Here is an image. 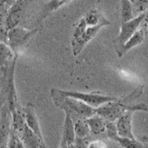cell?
I'll list each match as a JSON object with an SVG mask.
<instances>
[{"label": "cell", "mask_w": 148, "mask_h": 148, "mask_svg": "<svg viewBox=\"0 0 148 148\" xmlns=\"http://www.w3.org/2000/svg\"><path fill=\"white\" fill-rule=\"evenodd\" d=\"M24 113L25 116L26 125L30 128L35 134H36L42 139H43V136L42 134L40 125L39 121L36 117V114L35 112L34 104L31 103H27L26 106L23 108Z\"/></svg>", "instance_id": "obj_11"}, {"label": "cell", "mask_w": 148, "mask_h": 148, "mask_svg": "<svg viewBox=\"0 0 148 148\" xmlns=\"http://www.w3.org/2000/svg\"><path fill=\"white\" fill-rule=\"evenodd\" d=\"M74 129L76 136L78 138H86L90 132V129L86 119H79L74 122Z\"/></svg>", "instance_id": "obj_17"}, {"label": "cell", "mask_w": 148, "mask_h": 148, "mask_svg": "<svg viewBox=\"0 0 148 148\" xmlns=\"http://www.w3.org/2000/svg\"><path fill=\"white\" fill-rule=\"evenodd\" d=\"M113 141L117 142L122 148H146L143 144L138 141L136 139L124 138L119 136L115 137Z\"/></svg>", "instance_id": "obj_18"}, {"label": "cell", "mask_w": 148, "mask_h": 148, "mask_svg": "<svg viewBox=\"0 0 148 148\" xmlns=\"http://www.w3.org/2000/svg\"><path fill=\"white\" fill-rule=\"evenodd\" d=\"M146 30L147 27L145 25V27L138 29L136 32L135 33L134 35L125 45H123L122 46H120V47H116V51L118 54L119 57H122L123 56L125 55L127 51H129L130 49L134 47L135 46H137L141 44L145 39Z\"/></svg>", "instance_id": "obj_12"}, {"label": "cell", "mask_w": 148, "mask_h": 148, "mask_svg": "<svg viewBox=\"0 0 148 148\" xmlns=\"http://www.w3.org/2000/svg\"><path fill=\"white\" fill-rule=\"evenodd\" d=\"M59 148H68V145H67V143L64 139H62V138L61 140L60 147Z\"/></svg>", "instance_id": "obj_25"}, {"label": "cell", "mask_w": 148, "mask_h": 148, "mask_svg": "<svg viewBox=\"0 0 148 148\" xmlns=\"http://www.w3.org/2000/svg\"><path fill=\"white\" fill-rule=\"evenodd\" d=\"M106 132L108 138H110L111 140H113L115 137L119 136L117 126H116V124H115V122H110V121H107Z\"/></svg>", "instance_id": "obj_22"}, {"label": "cell", "mask_w": 148, "mask_h": 148, "mask_svg": "<svg viewBox=\"0 0 148 148\" xmlns=\"http://www.w3.org/2000/svg\"><path fill=\"white\" fill-rule=\"evenodd\" d=\"M65 119H64V127L62 138L67 143V145H73L76 140V133L74 129V121L71 116L67 113H65Z\"/></svg>", "instance_id": "obj_13"}, {"label": "cell", "mask_w": 148, "mask_h": 148, "mask_svg": "<svg viewBox=\"0 0 148 148\" xmlns=\"http://www.w3.org/2000/svg\"><path fill=\"white\" fill-rule=\"evenodd\" d=\"M88 148H107V145L101 140H96L89 143Z\"/></svg>", "instance_id": "obj_24"}, {"label": "cell", "mask_w": 148, "mask_h": 148, "mask_svg": "<svg viewBox=\"0 0 148 148\" xmlns=\"http://www.w3.org/2000/svg\"><path fill=\"white\" fill-rule=\"evenodd\" d=\"M18 135L26 148H47L44 139L35 134L27 125Z\"/></svg>", "instance_id": "obj_10"}, {"label": "cell", "mask_w": 148, "mask_h": 148, "mask_svg": "<svg viewBox=\"0 0 148 148\" xmlns=\"http://www.w3.org/2000/svg\"><path fill=\"white\" fill-rule=\"evenodd\" d=\"M27 3V2L26 1H14L8 10L3 23L1 24V29L8 31L18 27Z\"/></svg>", "instance_id": "obj_6"}, {"label": "cell", "mask_w": 148, "mask_h": 148, "mask_svg": "<svg viewBox=\"0 0 148 148\" xmlns=\"http://www.w3.org/2000/svg\"><path fill=\"white\" fill-rule=\"evenodd\" d=\"M73 145L76 148H88V146H89V143L86 140V138H78V137L76 138Z\"/></svg>", "instance_id": "obj_23"}, {"label": "cell", "mask_w": 148, "mask_h": 148, "mask_svg": "<svg viewBox=\"0 0 148 148\" xmlns=\"http://www.w3.org/2000/svg\"><path fill=\"white\" fill-rule=\"evenodd\" d=\"M88 27V25L86 23L85 19H84V16L79 19V22L76 24V27L74 28L73 33V38L72 39H76L78 38L81 36L85 30Z\"/></svg>", "instance_id": "obj_20"}, {"label": "cell", "mask_w": 148, "mask_h": 148, "mask_svg": "<svg viewBox=\"0 0 148 148\" xmlns=\"http://www.w3.org/2000/svg\"><path fill=\"white\" fill-rule=\"evenodd\" d=\"M147 12L140 14L138 16L132 19L131 21L121 23V27H120V33L115 41L116 47H120V46L125 45L134 35L135 33L138 30V28L141 25V22L145 18Z\"/></svg>", "instance_id": "obj_5"}, {"label": "cell", "mask_w": 148, "mask_h": 148, "mask_svg": "<svg viewBox=\"0 0 148 148\" xmlns=\"http://www.w3.org/2000/svg\"><path fill=\"white\" fill-rule=\"evenodd\" d=\"M142 141H143V145H145V147L146 148H148V138L147 137H143L141 138Z\"/></svg>", "instance_id": "obj_26"}, {"label": "cell", "mask_w": 148, "mask_h": 148, "mask_svg": "<svg viewBox=\"0 0 148 148\" xmlns=\"http://www.w3.org/2000/svg\"><path fill=\"white\" fill-rule=\"evenodd\" d=\"M71 1H51V2H47L45 4L39 20H43L51 13L59 9L64 5L71 3Z\"/></svg>", "instance_id": "obj_15"}, {"label": "cell", "mask_w": 148, "mask_h": 148, "mask_svg": "<svg viewBox=\"0 0 148 148\" xmlns=\"http://www.w3.org/2000/svg\"><path fill=\"white\" fill-rule=\"evenodd\" d=\"M133 7V13L143 14L148 10V1H131Z\"/></svg>", "instance_id": "obj_21"}, {"label": "cell", "mask_w": 148, "mask_h": 148, "mask_svg": "<svg viewBox=\"0 0 148 148\" xmlns=\"http://www.w3.org/2000/svg\"><path fill=\"white\" fill-rule=\"evenodd\" d=\"M105 26L108 25L106 24H101L99 25L92 26V27H90L88 25L87 29L81 36L76 39H72L71 45H72V51L73 55L75 56L79 55L84 49V47L88 44V42L96 36V34L101 30V28L105 27Z\"/></svg>", "instance_id": "obj_8"}, {"label": "cell", "mask_w": 148, "mask_h": 148, "mask_svg": "<svg viewBox=\"0 0 148 148\" xmlns=\"http://www.w3.org/2000/svg\"><path fill=\"white\" fill-rule=\"evenodd\" d=\"M96 114L102 117L104 119L110 122H115L128 111H144L147 112L148 108L145 103L137 104H127L125 101L119 100L117 101H111L102 106L96 108Z\"/></svg>", "instance_id": "obj_2"}, {"label": "cell", "mask_w": 148, "mask_h": 148, "mask_svg": "<svg viewBox=\"0 0 148 148\" xmlns=\"http://www.w3.org/2000/svg\"><path fill=\"white\" fill-rule=\"evenodd\" d=\"M121 21L122 22H127L131 21L136 16L133 13V7L131 1H121Z\"/></svg>", "instance_id": "obj_16"}, {"label": "cell", "mask_w": 148, "mask_h": 148, "mask_svg": "<svg viewBox=\"0 0 148 148\" xmlns=\"http://www.w3.org/2000/svg\"><path fill=\"white\" fill-rule=\"evenodd\" d=\"M61 95L66 97L74 98L76 99L80 100L86 103L93 108H99L107 103L111 101H117L119 99L114 96H110L108 95L102 94L100 92H82L76 91H67L58 89Z\"/></svg>", "instance_id": "obj_3"}, {"label": "cell", "mask_w": 148, "mask_h": 148, "mask_svg": "<svg viewBox=\"0 0 148 148\" xmlns=\"http://www.w3.org/2000/svg\"><path fill=\"white\" fill-rule=\"evenodd\" d=\"M38 29L28 30L18 26L7 31L3 43L8 45L16 53H17L16 52L17 49L25 45L29 39L38 32Z\"/></svg>", "instance_id": "obj_4"}, {"label": "cell", "mask_w": 148, "mask_h": 148, "mask_svg": "<svg viewBox=\"0 0 148 148\" xmlns=\"http://www.w3.org/2000/svg\"><path fill=\"white\" fill-rule=\"evenodd\" d=\"M145 25H146L147 27V35H148V10L147 12V14H146V16H145Z\"/></svg>", "instance_id": "obj_27"}, {"label": "cell", "mask_w": 148, "mask_h": 148, "mask_svg": "<svg viewBox=\"0 0 148 148\" xmlns=\"http://www.w3.org/2000/svg\"><path fill=\"white\" fill-rule=\"evenodd\" d=\"M133 113V111H128L117 120L116 126L119 136L131 139H136L133 135L132 128V119Z\"/></svg>", "instance_id": "obj_9"}, {"label": "cell", "mask_w": 148, "mask_h": 148, "mask_svg": "<svg viewBox=\"0 0 148 148\" xmlns=\"http://www.w3.org/2000/svg\"><path fill=\"white\" fill-rule=\"evenodd\" d=\"M86 121L89 125L90 131L94 134H101L106 131L107 121L99 115L96 114L86 119Z\"/></svg>", "instance_id": "obj_14"}, {"label": "cell", "mask_w": 148, "mask_h": 148, "mask_svg": "<svg viewBox=\"0 0 148 148\" xmlns=\"http://www.w3.org/2000/svg\"><path fill=\"white\" fill-rule=\"evenodd\" d=\"M12 129V115L7 101L2 104L1 107V139L0 147L8 148L9 136Z\"/></svg>", "instance_id": "obj_7"}, {"label": "cell", "mask_w": 148, "mask_h": 148, "mask_svg": "<svg viewBox=\"0 0 148 148\" xmlns=\"http://www.w3.org/2000/svg\"><path fill=\"white\" fill-rule=\"evenodd\" d=\"M51 95L54 104L58 108L62 109L65 113L69 114L74 122L79 119H88L96 115V108L74 98L66 97L61 95L58 89L52 88Z\"/></svg>", "instance_id": "obj_1"}, {"label": "cell", "mask_w": 148, "mask_h": 148, "mask_svg": "<svg viewBox=\"0 0 148 148\" xmlns=\"http://www.w3.org/2000/svg\"><path fill=\"white\" fill-rule=\"evenodd\" d=\"M8 148H26L21 140L19 135L14 130L11 129L8 142Z\"/></svg>", "instance_id": "obj_19"}]
</instances>
